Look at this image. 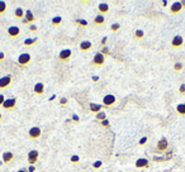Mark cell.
<instances>
[{
  "label": "cell",
  "instance_id": "6da1fadb",
  "mask_svg": "<svg viewBox=\"0 0 185 172\" xmlns=\"http://www.w3.org/2000/svg\"><path fill=\"white\" fill-rule=\"evenodd\" d=\"M17 107V99L15 98H9V99H5L4 104L2 105V108L4 110H13V109H15Z\"/></svg>",
  "mask_w": 185,
  "mask_h": 172
},
{
  "label": "cell",
  "instance_id": "7a4b0ae2",
  "mask_svg": "<svg viewBox=\"0 0 185 172\" xmlns=\"http://www.w3.org/2000/svg\"><path fill=\"white\" fill-rule=\"evenodd\" d=\"M38 158H39V152H38V151L33 149V151H29V152H28L27 160H28L29 166H34V165L38 162Z\"/></svg>",
  "mask_w": 185,
  "mask_h": 172
},
{
  "label": "cell",
  "instance_id": "3957f363",
  "mask_svg": "<svg viewBox=\"0 0 185 172\" xmlns=\"http://www.w3.org/2000/svg\"><path fill=\"white\" fill-rule=\"evenodd\" d=\"M13 81V76L11 75H5L3 77H0V90H4V89H8L10 86Z\"/></svg>",
  "mask_w": 185,
  "mask_h": 172
},
{
  "label": "cell",
  "instance_id": "277c9868",
  "mask_svg": "<svg viewBox=\"0 0 185 172\" xmlns=\"http://www.w3.org/2000/svg\"><path fill=\"white\" fill-rule=\"evenodd\" d=\"M41 136H42V129L39 128V127H33V128H31L29 130H28V137L31 138V139H38V138H41Z\"/></svg>",
  "mask_w": 185,
  "mask_h": 172
},
{
  "label": "cell",
  "instance_id": "5b68a950",
  "mask_svg": "<svg viewBox=\"0 0 185 172\" xmlns=\"http://www.w3.org/2000/svg\"><path fill=\"white\" fill-rule=\"evenodd\" d=\"M71 57H72V51L70 48H65V49H62L60 53H58V60L62 61V62L69 61Z\"/></svg>",
  "mask_w": 185,
  "mask_h": 172
},
{
  "label": "cell",
  "instance_id": "8992f818",
  "mask_svg": "<svg viewBox=\"0 0 185 172\" xmlns=\"http://www.w3.org/2000/svg\"><path fill=\"white\" fill-rule=\"evenodd\" d=\"M32 61V56L29 53H22L18 57V65L19 66H28Z\"/></svg>",
  "mask_w": 185,
  "mask_h": 172
},
{
  "label": "cell",
  "instance_id": "52a82bcc",
  "mask_svg": "<svg viewBox=\"0 0 185 172\" xmlns=\"http://www.w3.org/2000/svg\"><path fill=\"white\" fill-rule=\"evenodd\" d=\"M105 63V56L100 52L95 53V56L92 57V61H91V65L92 66H103Z\"/></svg>",
  "mask_w": 185,
  "mask_h": 172
},
{
  "label": "cell",
  "instance_id": "ba28073f",
  "mask_svg": "<svg viewBox=\"0 0 185 172\" xmlns=\"http://www.w3.org/2000/svg\"><path fill=\"white\" fill-rule=\"evenodd\" d=\"M183 44H184V38L181 37V36H175L173 39H171V47L173 48H175V49H179V48H181L183 47Z\"/></svg>",
  "mask_w": 185,
  "mask_h": 172
},
{
  "label": "cell",
  "instance_id": "9c48e42d",
  "mask_svg": "<svg viewBox=\"0 0 185 172\" xmlns=\"http://www.w3.org/2000/svg\"><path fill=\"white\" fill-rule=\"evenodd\" d=\"M6 33H8V36L10 38H18L20 36V28L17 27V25H11V27L8 28Z\"/></svg>",
  "mask_w": 185,
  "mask_h": 172
},
{
  "label": "cell",
  "instance_id": "30bf717a",
  "mask_svg": "<svg viewBox=\"0 0 185 172\" xmlns=\"http://www.w3.org/2000/svg\"><path fill=\"white\" fill-rule=\"evenodd\" d=\"M117 101V98L112 94H108V95H105L103 98V105L104 107H112V105H114Z\"/></svg>",
  "mask_w": 185,
  "mask_h": 172
},
{
  "label": "cell",
  "instance_id": "8fae6325",
  "mask_svg": "<svg viewBox=\"0 0 185 172\" xmlns=\"http://www.w3.org/2000/svg\"><path fill=\"white\" fill-rule=\"evenodd\" d=\"M34 14H33V13H32V10L31 9H27V10H25V14H24V19H23V23L24 24H32L33 22H34Z\"/></svg>",
  "mask_w": 185,
  "mask_h": 172
},
{
  "label": "cell",
  "instance_id": "7c38bea8",
  "mask_svg": "<svg viewBox=\"0 0 185 172\" xmlns=\"http://www.w3.org/2000/svg\"><path fill=\"white\" fill-rule=\"evenodd\" d=\"M33 92L38 96H42L45 95V84L43 82H37L33 87Z\"/></svg>",
  "mask_w": 185,
  "mask_h": 172
},
{
  "label": "cell",
  "instance_id": "4fadbf2b",
  "mask_svg": "<svg viewBox=\"0 0 185 172\" xmlns=\"http://www.w3.org/2000/svg\"><path fill=\"white\" fill-rule=\"evenodd\" d=\"M157 151L158 152H164V151H166L167 149V147H169V141L166 139V138H161L160 141L157 142Z\"/></svg>",
  "mask_w": 185,
  "mask_h": 172
},
{
  "label": "cell",
  "instance_id": "5bb4252c",
  "mask_svg": "<svg viewBox=\"0 0 185 172\" xmlns=\"http://www.w3.org/2000/svg\"><path fill=\"white\" fill-rule=\"evenodd\" d=\"M181 10H183L181 2H174L170 6V14H179Z\"/></svg>",
  "mask_w": 185,
  "mask_h": 172
},
{
  "label": "cell",
  "instance_id": "9a60e30c",
  "mask_svg": "<svg viewBox=\"0 0 185 172\" xmlns=\"http://www.w3.org/2000/svg\"><path fill=\"white\" fill-rule=\"evenodd\" d=\"M148 160L147 158H137L135 162V167L136 168H147L148 167Z\"/></svg>",
  "mask_w": 185,
  "mask_h": 172
},
{
  "label": "cell",
  "instance_id": "2e32d148",
  "mask_svg": "<svg viewBox=\"0 0 185 172\" xmlns=\"http://www.w3.org/2000/svg\"><path fill=\"white\" fill-rule=\"evenodd\" d=\"M103 109V104H95V103H90L89 104V110L94 114H98L100 113Z\"/></svg>",
  "mask_w": 185,
  "mask_h": 172
},
{
  "label": "cell",
  "instance_id": "e0dca14e",
  "mask_svg": "<svg viewBox=\"0 0 185 172\" xmlns=\"http://www.w3.org/2000/svg\"><path fill=\"white\" fill-rule=\"evenodd\" d=\"M109 5L107 4V3H100L99 5H98V11H99V14L100 15H105V14H108L109 13Z\"/></svg>",
  "mask_w": 185,
  "mask_h": 172
},
{
  "label": "cell",
  "instance_id": "ac0fdd59",
  "mask_svg": "<svg viewBox=\"0 0 185 172\" xmlns=\"http://www.w3.org/2000/svg\"><path fill=\"white\" fill-rule=\"evenodd\" d=\"M2 158H3V163L8 165V163H10L13 160H14V153H13V152H4Z\"/></svg>",
  "mask_w": 185,
  "mask_h": 172
},
{
  "label": "cell",
  "instance_id": "d6986e66",
  "mask_svg": "<svg viewBox=\"0 0 185 172\" xmlns=\"http://www.w3.org/2000/svg\"><path fill=\"white\" fill-rule=\"evenodd\" d=\"M91 47H92V43L90 41H83L80 44H79V49L81 52H88L91 49Z\"/></svg>",
  "mask_w": 185,
  "mask_h": 172
},
{
  "label": "cell",
  "instance_id": "ffe728a7",
  "mask_svg": "<svg viewBox=\"0 0 185 172\" xmlns=\"http://www.w3.org/2000/svg\"><path fill=\"white\" fill-rule=\"evenodd\" d=\"M24 14H25V10L22 6H18L14 10V15H15L17 19H24Z\"/></svg>",
  "mask_w": 185,
  "mask_h": 172
},
{
  "label": "cell",
  "instance_id": "44dd1931",
  "mask_svg": "<svg viewBox=\"0 0 185 172\" xmlns=\"http://www.w3.org/2000/svg\"><path fill=\"white\" fill-rule=\"evenodd\" d=\"M92 23H94L95 25H104V24H105V17L98 14V15L94 18V22H92Z\"/></svg>",
  "mask_w": 185,
  "mask_h": 172
},
{
  "label": "cell",
  "instance_id": "7402d4cb",
  "mask_svg": "<svg viewBox=\"0 0 185 172\" xmlns=\"http://www.w3.org/2000/svg\"><path fill=\"white\" fill-rule=\"evenodd\" d=\"M176 113H178V115H180V116H185V104H184V103L176 105Z\"/></svg>",
  "mask_w": 185,
  "mask_h": 172
},
{
  "label": "cell",
  "instance_id": "603a6c76",
  "mask_svg": "<svg viewBox=\"0 0 185 172\" xmlns=\"http://www.w3.org/2000/svg\"><path fill=\"white\" fill-rule=\"evenodd\" d=\"M95 118H97V120L98 122H103V120H105V119H107V114H105L103 110L100 111V113H98V114H95Z\"/></svg>",
  "mask_w": 185,
  "mask_h": 172
},
{
  "label": "cell",
  "instance_id": "cb8c5ba5",
  "mask_svg": "<svg viewBox=\"0 0 185 172\" xmlns=\"http://www.w3.org/2000/svg\"><path fill=\"white\" fill-rule=\"evenodd\" d=\"M51 23H52L54 27H57V25H60L62 23V17H54L51 20Z\"/></svg>",
  "mask_w": 185,
  "mask_h": 172
},
{
  "label": "cell",
  "instance_id": "d4e9b609",
  "mask_svg": "<svg viewBox=\"0 0 185 172\" xmlns=\"http://www.w3.org/2000/svg\"><path fill=\"white\" fill-rule=\"evenodd\" d=\"M6 3L3 2V0H0V15H4L6 13Z\"/></svg>",
  "mask_w": 185,
  "mask_h": 172
},
{
  "label": "cell",
  "instance_id": "484cf974",
  "mask_svg": "<svg viewBox=\"0 0 185 172\" xmlns=\"http://www.w3.org/2000/svg\"><path fill=\"white\" fill-rule=\"evenodd\" d=\"M135 37H136V39H143L144 38V32L142 29H136Z\"/></svg>",
  "mask_w": 185,
  "mask_h": 172
},
{
  "label": "cell",
  "instance_id": "4316f807",
  "mask_svg": "<svg viewBox=\"0 0 185 172\" xmlns=\"http://www.w3.org/2000/svg\"><path fill=\"white\" fill-rule=\"evenodd\" d=\"M37 42V38H27L24 41V46H33Z\"/></svg>",
  "mask_w": 185,
  "mask_h": 172
},
{
  "label": "cell",
  "instance_id": "83f0119b",
  "mask_svg": "<svg viewBox=\"0 0 185 172\" xmlns=\"http://www.w3.org/2000/svg\"><path fill=\"white\" fill-rule=\"evenodd\" d=\"M119 29H121V24H119V23H113V24L110 25V31H112L113 33L118 32Z\"/></svg>",
  "mask_w": 185,
  "mask_h": 172
},
{
  "label": "cell",
  "instance_id": "f1b7e54d",
  "mask_svg": "<svg viewBox=\"0 0 185 172\" xmlns=\"http://www.w3.org/2000/svg\"><path fill=\"white\" fill-rule=\"evenodd\" d=\"M183 69H184V65H183L181 62H175V63H174V70H175L176 72H180Z\"/></svg>",
  "mask_w": 185,
  "mask_h": 172
},
{
  "label": "cell",
  "instance_id": "f546056e",
  "mask_svg": "<svg viewBox=\"0 0 185 172\" xmlns=\"http://www.w3.org/2000/svg\"><path fill=\"white\" fill-rule=\"evenodd\" d=\"M70 161H71V163H79V161H80V157H79L77 154H72L70 157Z\"/></svg>",
  "mask_w": 185,
  "mask_h": 172
},
{
  "label": "cell",
  "instance_id": "4dcf8cb0",
  "mask_svg": "<svg viewBox=\"0 0 185 172\" xmlns=\"http://www.w3.org/2000/svg\"><path fill=\"white\" fill-rule=\"evenodd\" d=\"M101 166H103V161H95L92 163V168H95V170H99Z\"/></svg>",
  "mask_w": 185,
  "mask_h": 172
},
{
  "label": "cell",
  "instance_id": "1f68e13d",
  "mask_svg": "<svg viewBox=\"0 0 185 172\" xmlns=\"http://www.w3.org/2000/svg\"><path fill=\"white\" fill-rule=\"evenodd\" d=\"M147 141H148V138H147V137H142V138L140 139L138 144H140V145H144V144L147 143Z\"/></svg>",
  "mask_w": 185,
  "mask_h": 172
},
{
  "label": "cell",
  "instance_id": "d6a6232c",
  "mask_svg": "<svg viewBox=\"0 0 185 172\" xmlns=\"http://www.w3.org/2000/svg\"><path fill=\"white\" fill-rule=\"evenodd\" d=\"M179 94L180 95H185V84H181L179 87Z\"/></svg>",
  "mask_w": 185,
  "mask_h": 172
},
{
  "label": "cell",
  "instance_id": "836d02e7",
  "mask_svg": "<svg viewBox=\"0 0 185 172\" xmlns=\"http://www.w3.org/2000/svg\"><path fill=\"white\" fill-rule=\"evenodd\" d=\"M58 103H60V105H67V103H69V99H67V98H61Z\"/></svg>",
  "mask_w": 185,
  "mask_h": 172
},
{
  "label": "cell",
  "instance_id": "e575fe53",
  "mask_svg": "<svg viewBox=\"0 0 185 172\" xmlns=\"http://www.w3.org/2000/svg\"><path fill=\"white\" fill-rule=\"evenodd\" d=\"M80 25H84V27H88V22L86 20H81V19H79V20H76Z\"/></svg>",
  "mask_w": 185,
  "mask_h": 172
},
{
  "label": "cell",
  "instance_id": "d590c367",
  "mask_svg": "<svg viewBox=\"0 0 185 172\" xmlns=\"http://www.w3.org/2000/svg\"><path fill=\"white\" fill-rule=\"evenodd\" d=\"M107 41H108V38L104 37V38L101 39V42H100V46H101V47H105V44H107Z\"/></svg>",
  "mask_w": 185,
  "mask_h": 172
},
{
  "label": "cell",
  "instance_id": "8d00e7d4",
  "mask_svg": "<svg viewBox=\"0 0 185 172\" xmlns=\"http://www.w3.org/2000/svg\"><path fill=\"white\" fill-rule=\"evenodd\" d=\"M29 32H37V27L34 24H31L29 25Z\"/></svg>",
  "mask_w": 185,
  "mask_h": 172
},
{
  "label": "cell",
  "instance_id": "74e56055",
  "mask_svg": "<svg viewBox=\"0 0 185 172\" xmlns=\"http://www.w3.org/2000/svg\"><path fill=\"white\" fill-rule=\"evenodd\" d=\"M4 101H5V96L3 94H0V107L4 104Z\"/></svg>",
  "mask_w": 185,
  "mask_h": 172
},
{
  "label": "cell",
  "instance_id": "f35d334b",
  "mask_svg": "<svg viewBox=\"0 0 185 172\" xmlns=\"http://www.w3.org/2000/svg\"><path fill=\"white\" fill-rule=\"evenodd\" d=\"M101 125H103V127H105V128H108V127H109V122L107 120V119H105V120H103V122H101Z\"/></svg>",
  "mask_w": 185,
  "mask_h": 172
},
{
  "label": "cell",
  "instance_id": "ab89813d",
  "mask_svg": "<svg viewBox=\"0 0 185 172\" xmlns=\"http://www.w3.org/2000/svg\"><path fill=\"white\" fill-rule=\"evenodd\" d=\"M27 171H28V172H36V167H34V166H29Z\"/></svg>",
  "mask_w": 185,
  "mask_h": 172
},
{
  "label": "cell",
  "instance_id": "60d3db41",
  "mask_svg": "<svg viewBox=\"0 0 185 172\" xmlns=\"http://www.w3.org/2000/svg\"><path fill=\"white\" fill-rule=\"evenodd\" d=\"M5 58V55H4V52H0V61H3Z\"/></svg>",
  "mask_w": 185,
  "mask_h": 172
},
{
  "label": "cell",
  "instance_id": "b9f144b4",
  "mask_svg": "<svg viewBox=\"0 0 185 172\" xmlns=\"http://www.w3.org/2000/svg\"><path fill=\"white\" fill-rule=\"evenodd\" d=\"M99 80V76H92V81H94V82H97Z\"/></svg>",
  "mask_w": 185,
  "mask_h": 172
},
{
  "label": "cell",
  "instance_id": "7bdbcfd3",
  "mask_svg": "<svg viewBox=\"0 0 185 172\" xmlns=\"http://www.w3.org/2000/svg\"><path fill=\"white\" fill-rule=\"evenodd\" d=\"M74 120H75V122H79V116H77V115H74Z\"/></svg>",
  "mask_w": 185,
  "mask_h": 172
},
{
  "label": "cell",
  "instance_id": "ee69618b",
  "mask_svg": "<svg viewBox=\"0 0 185 172\" xmlns=\"http://www.w3.org/2000/svg\"><path fill=\"white\" fill-rule=\"evenodd\" d=\"M161 4H162V6H166V5H167V2H166V0H164V2H162Z\"/></svg>",
  "mask_w": 185,
  "mask_h": 172
},
{
  "label": "cell",
  "instance_id": "f6af8a7d",
  "mask_svg": "<svg viewBox=\"0 0 185 172\" xmlns=\"http://www.w3.org/2000/svg\"><path fill=\"white\" fill-rule=\"evenodd\" d=\"M18 172H28V171H27V170H24V168H22V170H19Z\"/></svg>",
  "mask_w": 185,
  "mask_h": 172
},
{
  "label": "cell",
  "instance_id": "bcb514c9",
  "mask_svg": "<svg viewBox=\"0 0 185 172\" xmlns=\"http://www.w3.org/2000/svg\"><path fill=\"white\" fill-rule=\"evenodd\" d=\"M181 6H183V9L185 8V0H184V2H181Z\"/></svg>",
  "mask_w": 185,
  "mask_h": 172
},
{
  "label": "cell",
  "instance_id": "7dc6e473",
  "mask_svg": "<svg viewBox=\"0 0 185 172\" xmlns=\"http://www.w3.org/2000/svg\"><path fill=\"white\" fill-rule=\"evenodd\" d=\"M2 119H3V115H2V114H0V122H2Z\"/></svg>",
  "mask_w": 185,
  "mask_h": 172
}]
</instances>
